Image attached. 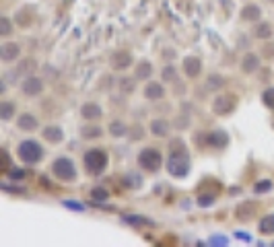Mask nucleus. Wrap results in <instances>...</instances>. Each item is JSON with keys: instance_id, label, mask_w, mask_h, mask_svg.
<instances>
[{"instance_id": "6ab92c4d", "label": "nucleus", "mask_w": 274, "mask_h": 247, "mask_svg": "<svg viewBox=\"0 0 274 247\" xmlns=\"http://www.w3.org/2000/svg\"><path fill=\"white\" fill-rule=\"evenodd\" d=\"M153 76V64L149 60H141L134 66V78L136 80H151Z\"/></svg>"}, {"instance_id": "412c9836", "label": "nucleus", "mask_w": 274, "mask_h": 247, "mask_svg": "<svg viewBox=\"0 0 274 247\" xmlns=\"http://www.w3.org/2000/svg\"><path fill=\"white\" fill-rule=\"evenodd\" d=\"M225 85H227V78L223 74H210V76H206L204 89L210 91V93H219V91L225 89Z\"/></svg>"}, {"instance_id": "b1692460", "label": "nucleus", "mask_w": 274, "mask_h": 247, "mask_svg": "<svg viewBox=\"0 0 274 247\" xmlns=\"http://www.w3.org/2000/svg\"><path fill=\"white\" fill-rule=\"evenodd\" d=\"M253 214H256V204L253 202H243V204H239L235 208V216L239 220H249Z\"/></svg>"}, {"instance_id": "bb28decb", "label": "nucleus", "mask_w": 274, "mask_h": 247, "mask_svg": "<svg viewBox=\"0 0 274 247\" xmlns=\"http://www.w3.org/2000/svg\"><path fill=\"white\" fill-rule=\"evenodd\" d=\"M15 113H17V105L13 101H3V103H0V119H3V121L13 119Z\"/></svg>"}, {"instance_id": "f704fd0d", "label": "nucleus", "mask_w": 274, "mask_h": 247, "mask_svg": "<svg viewBox=\"0 0 274 247\" xmlns=\"http://www.w3.org/2000/svg\"><path fill=\"white\" fill-rule=\"evenodd\" d=\"M272 190V181L270 179H262V181H258L256 186H253V192L256 194H268Z\"/></svg>"}, {"instance_id": "f3484780", "label": "nucleus", "mask_w": 274, "mask_h": 247, "mask_svg": "<svg viewBox=\"0 0 274 247\" xmlns=\"http://www.w3.org/2000/svg\"><path fill=\"white\" fill-rule=\"evenodd\" d=\"M101 115H103V109H101L99 103H93V101L83 103V107H81V117H83V119L95 121V119H99Z\"/></svg>"}, {"instance_id": "f8f14e48", "label": "nucleus", "mask_w": 274, "mask_h": 247, "mask_svg": "<svg viewBox=\"0 0 274 247\" xmlns=\"http://www.w3.org/2000/svg\"><path fill=\"white\" fill-rule=\"evenodd\" d=\"M149 130H151V134L157 136V138H167L169 132H171V123H169L165 117H155V119L149 121Z\"/></svg>"}, {"instance_id": "c756f323", "label": "nucleus", "mask_w": 274, "mask_h": 247, "mask_svg": "<svg viewBox=\"0 0 274 247\" xmlns=\"http://www.w3.org/2000/svg\"><path fill=\"white\" fill-rule=\"evenodd\" d=\"M134 89H136V78H132V76L120 78V93L130 95V93H134Z\"/></svg>"}, {"instance_id": "473e14b6", "label": "nucleus", "mask_w": 274, "mask_h": 247, "mask_svg": "<svg viewBox=\"0 0 274 247\" xmlns=\"http://www.w3.org/2000/svg\"><path fill=\"white\" fill-rule=\"evenodd\" d=\"M128 136H130V140H132V142L143 140V136H145V128L141 126V123H134V126L130 128V132H128Z\"/></svg>"}, {"instance_id": "a19ab883", "label": "nucleus", "mask_w": 274, "mask_h": 247, "mask_svg": "<svg viewBox=\"0 0 274 247\" xmlns=\"http://www.w3.org/2000/svg\"><path fill=\"white\" fill-rule=\"evenodd\" d=\"M3 190H7V192H11V194H23V192H25L23 188H15V186H9L7 181H3Z\"/></svg>"}, {"instance_id": "6e6552de", "label": "nucleus", "mask_w": 274, "mask_h": 247, "mask_svg": "<svg viewBox=\"0 0 274 247\" xmlns=\"http://www.w3.org/2000/svg\"><path fill=\"white\" fill-rule=\"evenodd\" d=\"M21 93L25 97H40L44 93V80L40 76H35V74L25 76L23 83H21Z\"/></svg>"}, {"instance_id": "37998d69", "label": "nucleus", "mask_w": 274, "mask_h": 247, "mask_svg": "<svg viewBox=\"0 0 274 247\" xmlns=\"http://www.w3.org/2000/svg\"><path fill=\"white\" fill-rule=\"evenodd\" d=\"M163 58H169V60H171V58H175V52L167 48V50H163Z\"/></svg>"}, {"instance_id": "a211bd4d", "label": "nucleus", "mask_w": 274, "mask_h": 247, "mask_svg": "<svg viewBox=\"0 0 274 247\" xmlns=\"http://www.w3.org/2000/svg\"><path fill=\"white\" fill-rule=\"evenodd\" d=\"M227 145H229V134L225 130H212V132H208V147H212L217 151H223Z\"/></svg>"}, {"instance_id": "39448f33", "label": "nucleus", "mask_w": 274, "mask_h": 247, "mask_svg": "<svg viewBox=\"0 0 274 247\" xmlns=\"http://www.w3.org/2000/svg\"><path fill=\"white\" fill-rule=\"evenodd\" d=\"M136 161H139V167L147 173H157L163 167V155L155 147H145L136 157Z\"/></svg>"}, {"instance_id": "5701e85b", "label": "nucleus", "mask_w": 274, "mask_h": 247, "mask_svg": "<svg viewBox=\"0 0 274 247\" xmlns=\"http://www.w3.org/2000/svg\"><path fill=\"white\" fill-rule=\"evenodd\" d=\"M107 132H109L113 138H124V136L130 132V128L126 126V123H124L122 119H113V121H109Z\"/></svg>"}, {"instance_id": "72a5a7b5", "label": "nucleus", "mask_w": 274, "mask_h": 247, "mask_svg": "<svg viewBox=\"0 0 274 247\" xmlns=\"http://www.w3.org/2000/svg\"><path fill=\"white\" fill-rule=\"evenodd\" d=\"M11 33H13V21L9 17H3V19H0V35L9 37Z\"/></svg>"}, {"instance_id": "0eeeda50", "label": "nucleus", "mask_w": 274, "mask_h": 247, "mask_svg": "<svg viewBox=\"0 0 274 247\" xmlns=\"http://www.w3.org/2000/svg\"><path fill=\"white\" fill-rule=\"evenodd\" d=\"M33 70H35V60H33V58H23V60H19L17 68H13V70H9V72L5 74V78H7V83H15V80H19L21 76L33 74Z\"/></svg>"}, {"instance_id": "1a4fd4ad", "label": "nucleus", "mask_w": 274, "mask_h": 247, "mask_svg": "<svg viewBox=\"0 0 274 247\" xmlns=\"http://www.w3.org/2000/svg\"><path fill=\"white\" fill-rule=\"evenodd\" d=\"M132 60L134 58H132V54L128 50H118V52H113L109 56V66H111V70L122 72V70H128L132 66Z\"/></svg>"}, {"instance_id": "a878e982", "label": "nucleus", "mask_w": 274, "mask_h": 247, "mask_svg": "<svg viewBox=\"0 0 274 247\" xmlns=\"http://www.w3.org/2000/svg\"><path fill=\"white\" fill-rule=\"evenodd\" d=\"M101 134H103L101 126H95V123H87V126H83V128H81V136H83L85 140H95V138H101Z\"/></svg>"}, {"instance_id": "ea45409f", "label": "nucleus", "mask_w": 274, "mask_h": 247, "mask_svg": "<svg viewBox=\"0 0 274 247\" xmlns=\"http://www.w3.org/2000/svg\"><path fill=\"white\" fill-rule=\"evenodd\" d=\"M3 157H5V159H3V163H5V165H3V171L7 173L9 167H11V157H9V151H7V149H3Z\"/></svg>"}, {"instance_id": "c9c22d12", "label": "nucleus", "mask_w": 274, "mask_h": 247, "mask_svg": "<svg viewBox=\"0 0 274 247\" xmlns=\"http://www.w3.org/2000/svg\"><path fill=\"white\" fill-rule=\"evenodd\" d=\"M262 103L268 107V109H274V89H266L262 93Z\"/></svg>"}, {"instance_id": "4468645a", "label": "nucleus", "mask_w": 274, "mask_h": 247, "mask_svg": "<svg viewBox=\"0 0 274 247\" xmlns=\"http://www.w3.org/2000/svg\"><path fill=\"white\" fill-rule=\"evenodd\" d=\"M42 136H44V140H48L52 145H60L64 140V130L58 126V123H50V126H46L42 130Z\"/></svg>"}, {"instance_id": "7c9ffc66", "label": "nucleus", "mask_w": 274, "mask_h": 247, "mask_svg": "<svg viewBox=\"0 0 274 247\" xmlns=\"http://www.w3.org/2000/svg\"><path fill=\"white\" fill-rule=\"evenodd\" d=\"M161 78H163V83H178V70H175V66H171V64L163 66Z\"/></svg>"}, {"instance_id": "f257e3e1", "label": "nucleus", "mask_w": 274, "mask_h": 247, "mask_svg": "<svg viewBox=\"0 0 274 247\" xmlns=\"http://www.w3.org/2000/svg\"><path fill=\"white\" fill-rule=\"evenodd\" d=\"M190 153L182 138H171L167 145V173L175 179H184L190 173Z\"/></svg>"}, {"instance_id": "2f4dec72", "label": "nucleus", "mask_w": 274, "mask_h": 247, "mask_svg": "<svg viewBox=\"0 0 274 247\" xmlns=\"http://www.w3.org/2000/svg\"><path fill=\"white\" fill-rule=\"evenodd\" d=\"M91 198H93V202H105V200H109V192L107 190H103V188H93L91 190Z\"/></svg>"}, {"instance_id": "2eb2a0df", "label": "nucleus", "mask_w": 274, "mask_h": 247, "mask_svg": "<svg viewBox=\"0 0 274 247\" xmlns=\"http://www.w3.org/2000/svg\"><path fill=\"white\" fill-rule=\"evenodd\" d=\"M37 126H40L37 117L33 113H29V111H25V113H21L17 117V128L23 130V132H33V130H37Z\"/></svg>"}, {"instance_id": "7ed1b4c3", "label": "nucleus", "mask_w": 274, "mask_h": 247, "mask_svg": "<svg viewBox=\"0 0 274 247\" xmlns=\"http://www.w3.org/2000/svg\"><path fill=\"white\" fill-rule=\"evenodd\" d=\"M52 175L56 179L64 181V183H74L76 177H79L74 161L70 157H66V155H60V157L54 159V163H52Z\"/></svg>"}, {"instance_id": "ddd939ff", "label": "nucleus", "mask_w": 274, "mask_h": 247, "mask_svg": "<svg viewBox=\"0 0 274 247\" xmlns=\"http://www.w3.org/2000/svg\"><path fill=\"white\" fill-rule=\"evenodd\" d=\"M143 95H145V99H149V101H161V99L165 97V87H163V83L147 80V85H145V89H143Z\"/></svg>"}, {"instance_id": "dca6fc26", "label": "nucleus", "mask_w": 274, "mask_h": 247, "mask_svg": "<svg viewBox=\"0 0 274 247\" xmlns=\"http://www.w3.org/2000/svg\"><path fill=\"white\" fill-rule=\"evenodd\" d=\"M260 64H262L260 56L253 54V52H247V54L241 58V72H245V74H253V72H258Z\"/></svg>"}, {"instance_id": "cd10ccee", "label": "nucleus", "mask_w": 274, "mask_h": 247, "mask_svg": "<svg viewBox=\"0 0 274 247\" xmlns=\"http://www.w3.org/2000/svg\"><path fill=\"white\" fill-rule=\"evenodd\" d=\"M258 231L262 233V235H274V214H266L262 220H260V224H258Z\"/></svg>"}, {"instance_id": "4c0bfd02", "label": "nucleus", "mask_w": 274, "mask_h": 247, "mask_svg": "<svg viewBox=\"0 0 274 247\" xmlns=\"http://www.w3.org/2000/svg\"><path fill=\"white\" fill-rule=\"evenodd\" d=\"M262 54H264L266 60H274V42L264 44V46H262Z\"/></svg>"}, {"instance_id": "393cba45", "label": "nucleus", "mask_w": 274, "mask_h": 247, "mask_svg": "<svg viewBox=\"0 0 274 247\" xmlns=\"http://www.w3.org/2000/svg\"><path fill=\"white\" fill-rule=\"evenodd\" d=\"M253 35H256L258 39H262V42H268V39H272L274 29H272L270 23H258V25L253 27Z\"/></svg>"}, {"instance_id": "e433bc0d", "label": "nucleus", "mask_w": 274, "mask_h": 247, "mask_svg": "<svg viewBox=\"0 0 274 247\" xmlns=\"http://www.w3.org/2000/svg\"><path fill=\"white\" fill-rule=\"evenodd\" d=\"M194 142H196V147H200V149L208 147V132H196V134H194Z\"/></svg>"}, {"instance_id": "9d476101", "label": "nucleus", "mask_w": 274, "mask_h": 247, "mask_svg": "<svg viewBox=\"0 0 274 247\" xmlns=\"http://www.w3.org/2000/svg\"><path fill=\"white\" fill-rule=\"evenodd\" d=\"M21 58V46L17 42H5L0 46V60L5 64H13Z\"/></svg>"}, {"instance_id": "58836bf2", "label": "nucleus", "mask_w": 274, "mask_h": 247, "mask_svg": "<svg viewBox=\"0 0 274 247\" xmlns=\"http://www.w3.org/2000/svg\"><path fill=\"white\" fill-rule=\"evenodd\" d=\"M7 173H9V177H11L13 181H17V179L21 181V179L25 177V171H23V169H19V167H13V169H9Z\"/></svg>"}, {"instance_id": "c03bdc74", "label": "nucleus", "mask_w": 274, "mask_h": 247, "mask_svg": "<svg viewBox=\"0 0 274 247\" xmlns=\"http://www.w3.org/2000/svg\"><path fill=\"white\" fill-rule=\"evenodd\" d=\"M268 3H272V5H274V0H268Z\"/></svg>"}, {"instance_id": "423d86ee", "label": "nucleus", "mask_w": 274, "mask_h": 247, "mask_svg": "<svg viewBox=\"0 0 274 247\" xmlns=\"http://www.w3.org/2000/svg\"><path fill=\"white\" fill-rule=\"evenodd\" d=\"M212 113L219 115V117H227L235 111L237 107V97L233 93H219L214 99H212Z\"/></svg>"}, {"instance_id": "aec40b11", "label": "nucleus", "mask_w": 274, "mask_h": 247, "mask_svg": "<svg viewBox=\"0 0 274 247\" xmlns=\"http://www.w3.org/2000/svg\"><path fill=\"white\" fill-rule=\"evenodd\" d=\"M241 19L243 21H247V23H258L260 19H262V9H260V5H245L243 9H241Z\"/></svg>"}, {"instance_id": "f03ea898", "label": "nucleus", "mask_w": 274, "mask_h": 247, "mask_svg": "<svg viewBox=\"0 0 274 247\" xmlns=\"http://www.w3.org/2000/svg\"><path fill=\"white\" fill-rule=\"evenodd\" d=\"M107 163H109V157H107V153L103 151V149H89V151H85V155H83V165H85V171L89 173V175H101L105 169H107Z\"/></svg>"}, {"instance_id": "79ce46f5", "label": "nucleus", "mask_w": 274, "mask_h": 247, "mask_svg": "<svg viewBox=\"0 0 274 247\" xmlns=\"http://www.w3.org/2000/svg\"><path fill=\"white\" fill-rule=\"evenodd\" d=\"M64 206H68V208H72V210H79V212H81V210H85V204H79V202H70V200H68V202H64Z\"/></svg>"}, {"instance_id": "c85d7f7f", "label": "nucleus", "mask_w": 274, "mask_h": 247, "mask_svg": "<svg viewBox=\"0 0 274 247\" xmlns=\"http://www.w3.org/2000/svg\"><path fill=\"white\" fill-rule=\"evenodd\" d=\"M124 222H130L134 227H153V220L145 218V216H136V214H128L124 216Z\"/></svg>"}, {"instance_id": "20e7f679", "label": "nucleus", "mask_w": 274, "mask_h": 247, "mask_svg": "<svg viewBox=\"0 0 274 247\" xmlns=\"http://www.w3.org/2000/svg\"><path fill=\"white\" fill-rule=\"evenodd\" d=\"M17 155L25 165H37L44 159V147L33 138H25L17 147Z\"/></svg>"}, {"instance_id": "9b49d317", "label": "nucleus", "mask_w": 274, "mask_h": 247, "mask_svg": "<svg viewBox=\"0 0 274 247\" xmlns=\"http://www.w3.org/2000/svg\"><path fill=\"white\" fill-rule=\"evenodd\" d=\"M182 68H184V74L188 78H198L202 72V60L198 56H186L182 62Z\"/></svg>"}, {"instance_id": "4be33fe9", "label": "nucleus", "mask_w": 274, "mask_h": 247, "mask_svg": "<svg viewBox=\"0 0 274 247\" xmlns=\"http://www.w3.org/2000/svg\"><path fill=\"white\" fill-rule=\"evenodd\" d=\"M122 181H124V186H126L128 190H141V188H143V175H141L139 171L126 173V175L122 177Z\"/></svg>"}]
</instances>
